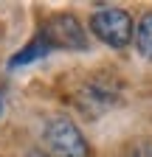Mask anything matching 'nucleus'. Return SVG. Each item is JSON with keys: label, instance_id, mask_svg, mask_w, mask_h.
<instances>
[{"label": "nucleus", "instance_id": "nucleus-1", "mask_svg": "<svg viewBox=\"0 0 152 157\" xmlns=\"http://www.w3.org/2000/svg\"><path fill=\"white\" fill-rule=\"evenodd\" d=\"M90 31L96 34L104 45L110 48H124L132 39V17L124 9L116 6H102L90 17Z\"/></svg>", "mask_w": 152, "mask_h": 157}, {"label": "nucleus", "instance_id": "nucleus-2", "mask_svg": "<svg viewBox=\"0 0 152 157\" xmlns=\"http://www.w3.org/2000/svg\"><path fill=\"white\" fill-rule=\"evenodd\" d=\"M45 143L54 157H90L85 135L68 118H51L45 124Z\"/></svg>", "mask_w": 152, "mask_h": 157}, {"label": "nucleus", "instance_id": "nucleus-3", "mask_svg": "<svg viewBox=\"0 0 152 157\" xmlns=\"http://www.w3.org/2000/svg\"><path fill=\"white\" fill-rule=\"evenodd\" d=\"M40 39L54 51V48H65V51H85L87 48V34L82 23L73 14H54L45 20V25L40 31Z\"/></svg>", "mask_w": 152, "mask_h": 157}, {"label": "nucleus", "instance_id": "nucleus-4", "mask_svg": "<svg viewBox=\"0 0 152 157\" xmlns=\"http://www.w3.org/2000/svg\"><path fill=\"white\" fill-rule=\"evenodd\" d=\"M135 48L144 59H152V11L141 17V23L135 28Z\"/></svg>", "mask_w": 152, "mask_h": 157}, {"label": "nucleus", "instance_id": "nucleus-5", "mask_svg": "<svg viewBox=\"0 0 152 157\" xmlns=\"http://www.w3.org/2000/svg\"><path fill=\"white\" fill-rule=\"evenodd\" d=\"M51 48L42 42V39L40 36H37V39H31V42L20 51V53H17V56H11V67H20V65H28V62H37V59H42L45 53H48Z\"/></svg>", "mask_w": 152, "mask_h": 157}, {"label": "nucleus", "instance_id": "nucleus-6", "mask_svg": "<svg viewBox=\"0 0 152 157\" xmlns=\"http://www.w3.org/2000/svg\"><path fill=\"white\" fill-rule=\"evenodd\" d=\"M130 157H152V149L141 143V146H135V149H132V151H130Z\"/></svg>", "mask_w": 152, "mask_h": 157}, {"label": "nucleus", "instance_id": "nucleus-7", "mask_svg": "<svg viewBox=\"0 0 152 157\" xmlns=\"http://www.w3.org/2000/svg\"><path fill=\"white\" fill-rule=\"evenodd\" d=\"M28 157H48V154H42V151H31Z\"/></svg>", "mask_w": 152, "mask_h": 157}, {"label": "nucleus", "instance_id": "nucleus-8", "mask_svg": "<svg viewBox=\"0 0 152 157\" xmlns=\"http://www.w3.org/2000/svg\"><path fill=\"white\" fill-rule=\"evenodd\" d=\"M0 112H3V101H0Z\"/></svg>", "mask_w": 152, "mask_h": 157}]
</instances>
